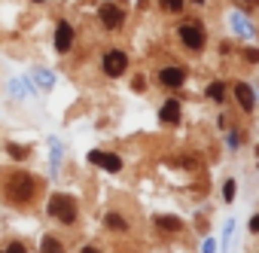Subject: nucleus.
I'll use <instances>...</instances> for the list:
<instances>
[{
	"label": "nucleus",
	"mask_w": 259,
	"mask_h": 253,
	"mask_svg": "<svg viewBox=\"0 0 259 253\" xmlns=\"http://www.w3.org/2000/svg\"><path fill=\"white\" fill-rule=\"evenodd\" d=\"M195 4H204V0H195Z\"/></svg>",
	"instance_id": "obj_21"
},
{
	"label": "nucleus",
	"mask_w": 259,
	"mask_h": 253,
	"mask_svg": "<svg viewBox=\"0 0 259 253\" xmlns=\"http://www.w3.org/2000/svg\"><path fill=\"white\" fill-rule=\"evenodd\" d=\"M49 214L61 223H73L76 220V201L70 195H52L49 198Z\"/></svg>",
	"instance_id": "obj_1"
},
{
	"label": "nucleus",
	"mask_w": 259,
	"mask_h": 253,
	"mask_svg": "<svg viewBox=\"0 0 259 253\" xmlns=\"http://www.w3.org/2000/svg\"><path fill=\"white\" fill-rule=\"evenodd\" d=\"M122 19H125V16H122L119 7H113V4H104V7H101V22H104L107 28H119Z\"/></svg>",
	"instance_id": "obj_7"
},
{
	"label": "nucleus",
	"mask_w": 259,
	"mask_h": 253,
	"mask_svg": "<svg viewBox=\"0 0 259 253\" xmlns=\"http://www.w3.org/2000/svg\"><path fill=\"white\" fill-rule=\"evenodd\" d=\"M250 232H259V214H256V217L250 220Z\"/></svg>",
	"instance_id": "obj_19"
},
{
	"label": "nucleus",
	"mask_w": 259,
	"mask_h": 253,
	"mask_svg": "<svg viewBox=\"0 0 259 253\" xmlns=\"http://www.w3.org/2000/svg\"><path fill=\"white\" fill-rule=\"evenodd\" d=\"M37 4H40V0H37Z\"/></svg>",
	"instance_id": "obj_23"
},
{
	"label": "nucleus",
	"mask_w": 259,
	"mask_h": 253,
	"mask_svg": "<svg viewBox=\"0 0 259 253\" xmlns=\"http://www.w3.org/2000/svg\"><path fill=\"white\" fill-rule=\"evenodd\" d=\"M223 195H226V201H232V198H235V180H226V186H223Z\"/></svg>",
	"instance_id": "obj_16"
},
{
	"label": "nucleus",
	"mask_w": 259,
	"mask_h": 253,
	"mask_svg": "<svg viewBox=\"0 0 259 253\" xmlns=\"http://www.w3.org/2000/svg\"><path fill=\"white\" fill-rule=\"evenodd\" d=\"M235 98H238V104H241L244 110H253V89H250L247 82H238V86H235Z\"/></svg>",
	"instance_id": "obj_9"
},
{
	"label": "nucleus",
	"mask_w": 259,
	"mask_h": 253,
	"mask_svg": "<svg viewBox=\"0 0 259 253\" xmlns=\"http://www.w3.org/2000/svg\"><path fill=\"white\" fill-rule=\"evenodd\" d=\"M207 98H210V101H223V98H226V86H223V82H210V86H207Z\"/></svg>",
	"instance_id": "obj_13"
},
{
	"label": "nucleus",
	"mask_w": 259,
	"mask_h": 253,
	"mask_svg": "<svg viewBox=\"0 0 259 253\" xmlns=\"http://www.w3.org/2000/svg\"><path fill=\"white\" fill-rule=\"evenodd\" d=\"M37 189V180L28 177V174H13L10 177V198L13 201H28Z\"/></svg>",
	"instance_id": "obj_2"
},
{
	"label": "nucleus",
	"mask_w": 259,
	"mask_h": 253,
	"mask_svg": "<svg viewBox=\"0 0 259 253\" xmlns=\"http://www.w3.org/2000/svg\"><path fill=\"white\" fill-rule=\"evenodd\" d=\"M82 253H98V250H92V247H85V250H82Z\"/></svg>",
	"instance_id": "obj_20"
},
{
	"label": "nucleus",
	"mask_w": 259,
	"mask_h": 253,
	"mask_svg": "<svg viewBox=\"0 0 259 253\" xmlns=\"http://www.w3.org/2000/svg\"><path fill=\"white\" fill-rule=\"evenodd\" d=\"M89 162H92V165H101L104 171H113V174L122 168V159H119V156H113V153H101V150H92V153H89Z\"/></svg>",
	"instance_id": "obj_4"
},
{
	"label": "nucleus",
	"mask_w": 259,
	"mask_h": 253,
	"mask_svg": "<svg viewBox=\"0 0 259 253\" xmlns=\"http://www.w3.org/2000/svg\"><path fill=\"white\" fill-rule=\"evenodd\" d=\"M247 4H253V0H247Z\"/></svg>",
	"instance_id": "obj_22"
},
{
	"label": "nucleus",
	"mask_w": 259,
	"mask_h": 253,
	"mask_svg": "<svg viewBox=\"0 0 259 253\" xmlns=\"http://www.w3.org/2000/svg\"><path fill=\"white\" fill-rule=\"evenodd\" d=\"M70 43H73V28H70L67 22H61V25L55 28V49H58V52H67Z\"/></svg>",
	"instance_id": "obj_6"
},
{
	"label": "nucleus",
	"mask_w": 259,
	"mask_h": 253,
	"mask_svg": "<svg viewBox=\"0 0 259 253\" xmlns=\"http://www.w3.org/2000/svg\"><path fill=\"white\" fill-rule=\"evenodd\" d=\"M156 223H159V229H168V232H177L183 226L177 217H156Z\"/></svg>",
	"instance_id": "obj_12"
},
{
	"label": "nucleus",
	"mask_w": 259,
	"mask_h": 253,
	"mask_svg": "<svg viewBox=\"0 0 259 253\" xmlns=\"http://www.w3.org/2000/svg\"><path fill=\"white\" fill-rule=\"evenodd\" d=\"M40 253H64V247H61V241H58V238H43Z\"/></svg>",
	"instance_id": "obj_11"
},
{
	"label": "nucleus",
	"mask_w": 259,
	"mask_h": 253,
	"mask_svg": "<svg viewBox=\"0 0 259 253\" xmlns=\"http://www.w3.org/2000/svg\"><path fill=\"white\" fill-rule=\"evenodd\" d=\"M159 116H162V122L177 125V122H180V104H177V101H168V104L162 107V113H159Z\"/></svg>",
	"instance_id": "obj_10"
},
{
	"label": "nucleus",
	"mask_w": 259,
	"mask_h": 253,
	"mask_svg": "<svg viewBox=\"0 0 259 253\" xmlns=\"http://www.w3.org/2000/svg\"><path fill=\"white\" fill-rule=\"evenodd\" d=\"M0 253H28V250H25V247H22V244L16 241V244H10L7 250H0Z\"/></svg>",
	"instance_id": "obj_17"
},
{
	"label": "nucleus",
	"mask_w": 259,
	"mask_h": 253,
	"mask_svg": "<svg viewBox=\"0 0 259 253\" xmlns=\"http://www.w3.org/2000/svg\"><path fill=\"white\" fill-rule=\"evenodd\" d=\"M247 61H259V49H247Z\"/></svg>",
	"instance_id": "obj_18"
},
{
	"label": "nucleus",
	"mask_w": 259,
	"mask_h": 253,
	"mask_svg": "<svg viewBox=\"0 0 259 253\" xmlns=\"http://www.w3.org/2000/svg\"><path fill=\"white\" fill-rule=\"evenodd\" d=\"M180 40H183L189 49H201V46H204V31L195 28V25H183V28H180Z\"/></svg>",
	"instance_id": "obj_5"
},
{
	"label": "nucleus",
	"mask_w": 259,
	"mask_h": 253,
	"mask_svg": "<svg viewBox=\"0 0 259 253\" xmlns=\"http://www.w3.org/2000/svg\"><path fill=\"white\" fill-rule=\"evenodd\" d=\"M107 226H110V229H116V232H125V229H128V223H125L119 214H107Z\"/></svg>",
	"instance_id": "obj_14"
},
{
	"label": "nucleus",
	"mask_w": 259,
	"mask_h": 253,
	"mask_svg": "<svg viewBox=\"0 0 259 253\" xmlns=\"http://www.w3.org/2000/svg\"><path fill=\"white\" fill-rule=\"evenodd\" d=\"M159 79L168 86V89H177V86H183V79H186V73L180 70V67H165L162 73H159Z\"/></svg>",
	"instance_id": "obj_8"
},
{
	"label": "nucleus",
	"mask_w": 259,
	"mask_h": 253,
	"mask_svg": "<svg viewBox=\"0 0 259 253\" xmlns=\"http://www.w3.org/2000/svg\"><path fill=\"white\" fill-rule=\"evenodd\" d=\"M162 7H165V10H171V13H180L183 0H162Z\"/></svg>",
	"instance_id": "obj_15"
},
{
	"label": "nucleus",
	"mask_w": 259,
	"mask_h": 253,
	"mask_svg": "<svg viewBox=\"0 0 259 253\" xmlns=\"http://www.w3.org/2000/svg\"><path fill=\"white\" fill-rule=\"evenodd\" d=\"M125 67H128V58H125V52H107L104 55V70H107V76H122L125 73Z\"/></svg>",
	"instance_id": "obj_3"
}]
</instances>
